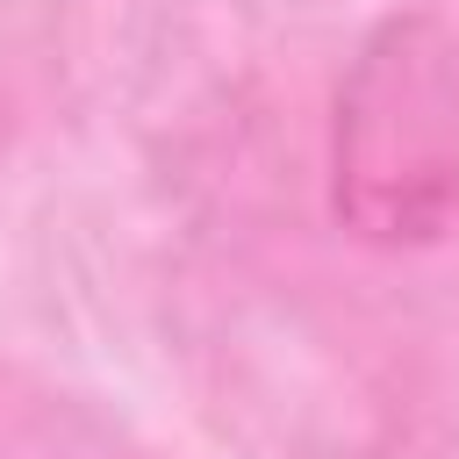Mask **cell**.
<instances>
[{
    "instance_id": "1",
    "label": "cell",
    "mask_w": 459,
    "mask_h": 459,
    "mask_svg": "<svg viewBox=\"0 0 459 459\" xmlns=\"http://www.w3.org/2000/svg\"><path fill=\"white\" fill-rule=\"evenodd\" d=\"M337 215L359 237L416 244L459 215V50L430 22L366 43L337 100Z\"/></svg>"
}]
</instances>
